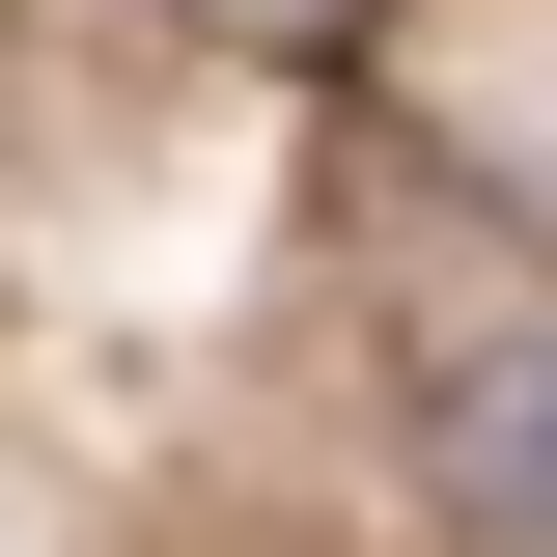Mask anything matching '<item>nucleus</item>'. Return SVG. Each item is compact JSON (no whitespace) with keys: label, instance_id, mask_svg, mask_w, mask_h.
I'll list each match as a JSON object with an SVG mask.
<instances>
[{"label":"nucleus","instance_id":"obj_1","mask_svg":"<svg viewBox=\"0 0 557 557\" xmlns=\"http://www.w3.org/2000/svg\"><path fill=\"white\" fill-rule=\"evenodd\" d=\"M446 502H502V530H557V335L446 391Z\"/></svg>","mask_w":557,"mask_h":557},{"label":"nucleus","instance_id":"obj_2","mask_svg":"<svg viewBox=\"0 0 557 557\" xmlns=\"http://www.w3.org/2000/svg\"><path fill=\"white\" fill-rule=\"evenodd\" d=\"M168 28H278V57H307V28H335V0H168Z\"/></svg>","mask_w":557,"mask_h":557}]
</instances>
